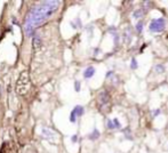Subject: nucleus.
Returning a JSON list of instances; mask_svg holds the SVG:
<instances>
[{
    "mask_svg": "<svg viewBox=\"0 0 168 153\" xmlns=\"http://www.w3.org/2000/svg\"><path fill=\"white\" fill-rule=\"evenodd\" d=\"M58 7H60V1H55V0L42 1L41 3L34 6L29 12L24 22V31L27 35H31L35 30V28H38L48 18H50L53 14L58 9Z\"/></svg>",
    "mask_w": 168,
    "mask_h": 153,
    "instance_id": "nucleus-1",
    "label": "nucleus"
},
{
    "mask_svg": "<svg viewBox=\"0 0 168 153\" xmlns=\"http://www.w3.org/2000/svg\"><path fill=\"white\" fill-rule=\"evenodd\" d=\"M166 28V21L165 18H157V20H152L149 29L152 32H161L165 30Z\"/></svg>",
    "mask_w": 168,
    "mask_h": 153,
    "instance_id": "nucleus-2",
    "label": "nucleus"
},
{
    "mask_svg": "<svg viewBox=\"0 0 168 153\" xmlns=\"http://www.w3.org/2000/svg\"><path fill=\"white\" fill-rule=\"evenodd\" d=\"M97 101H99V103H100V106L109 104V102H110V94L107 92H105V90H103V92H101L99 94Z\"/></svg>",
    "mask_w": 168,
    "mask_h": 153,
    "instance_id": "nucleus-3",
    "label": "nucleus"
},
{
    "mask_svg": "<svg viewBox=\"0 0 168 153\" xmlns=\"http://www.w3.org/2000/svg\"><path fill=\"white\" fill-rule=\"evenodd\" d=\"M71 112H73L75 117H81V116L85 113V109H84L81 105H77V106H74V109H73Z\"/></svg>",
    "mask_w": 168,
    "mask_h": 153,
    "instance_id": "nucleus-4",
    "label": "nucleus"
},
{
    "mask_svg": "<svg viewBox=\"0 0 168 153\" xmlns=\"http://www.w3.org/2000/svg\"><path fill=\"white\" fill-rule=\"evenodd\" d=\"M94 74H95V69H94L93 66H89V67H87V69L85 70V72H84V77H85L86 79H89V78H92Z\"/></svg>",
    "mask_w": 168,
    "mask_h": 153,
    "instance_id": "nucleus-5",
    "label": "nucleus"
},
{
    "mask_svg": "<svg viewBox=\"0 0 168 153\" xmlns=\"http://www.w3.org/2000/svg\"><path fill=\"white\" fill-rule=\"evenodd\" d=\"M89 137V139H92V141H95V139H97L99 137H100V131L97 130V129H94L93 130V133L88 136Z\"/></svg>",
    "mask_w": 168,
    "mask_h": 153,
    "instance_id": "nucleus-6",
    "label": "nucleus"
},
{
    "mask_svg": "<svg viewBox=\"0 0 168 153\" xmlns=\"http://www.w3.org/2000/svg\"><path fill=\"white\" fill-rule=\"evenodd\" d=\"M144 14H145V12H144L143 9H137V10H135L134 12L133 17H134V18H139V17H142Z\"/></svg>",
    "mask_w": 168,
    "mask_h": 153,
    "instance_id": "nucleus-7",
    "label": "nucleus"
},
{
    "mask_svg": "<svg viewBox=\"0 0 168 153\" xmlns=\"http://www.w3.org/2000/svg\"><path fill=\"white\" fill-rule=\"evenodd\" d=\"M42 134H44V136H45L47 139H49L52 136H54V133H52L49 129H46V128L42 129Z\"/></svg>",
    "mask_w": 168,
    "mask_h": 153,
    "instance_id": "nucleus-8",
    "label": "nucleus"
},
{
    "mask_svg": "<svg viewBox=\"0 0 168 153\" xmlns=\"http://www.w3.org/2000/svg\"><path fill=\"white\" fill-rule=\"evenodd\" d=\"M40 44H41V39H40V37H39V35H34V39H33L34 48H37V46L39 47V46H40Z\"/></svg>",
    "mask_w": 168,
    "mask_h": 153,
    "instance_id": "nucleus-9",
    "label": "nucleus"
},
{
    "mask_svg": "<svg viewBox=\"0 0 168 153\" xmlns=\"http://www.w3.org/2000/svg\"><path fill=\"white\" fill-rule=\"evenodd\" d=\"M156 72H157V73H164V72H165V66L161 65V64L157 65V66H156Z\"/></svg>",
    "mask_w": 168,
    "mask_h": 153,
    "instance_id": "nucleus-10",
    "label": "nucleus"
},
{
    "mask_svg": "<svg viewBox=\"0 0 168 153\" xmlns=\"http://www.w3.org/2000/svg\"><path fill=\"white\" fill-rule=\"evenodd\" d=\"M112 123H113V127H114V128H120V127H121V124H120V122H119L118 119H113V120H112Z\"/></svg>",
    "mask_w": 168,
    "mask_h": 153,
    "instance_id": "nucleus-11",
    "label": "nucleus"
},
{
    "mask_svg": "<svg viewBox=\"0 0 168 153\" xmlns=\"http://www.w3.org/2000/svg\"><path fill=\"white\" fill-rule=\"evenodd\" d=\"M136 30H137L138 33L142 32V30H143V23H142V22H138V23H137V25H136Z\"/></svg>",
    "mask_w": 168,
    "mask_h": 153,
    "instance_id": "nucleus-12",
    "label": "nucleus"
},
{
    "mask_svg": "<svg viewBox=\"0 0 168 153\" xmlns=\"http://www.w3.org/2000/svg\"><path fill=\"white\" fill-rule=\"evenodd\" d=\"M74 90L75 92H80V82L78 80L74 81Z\"/></svg>",
    "mask_w": 168,
    "mask_h": 153,
    "instance_id": "nucleus-13",
    "label": "nucleus"
},
{
    "mask_svg": "<svg viewBox=\"0 0 168 153\" xmlns=\"http://www.w3.org/2000/svg\"><path fill=\"white\" fill-rule=\"evenodd\" d=\"M131 67H132L133 70L137 69V62H136V60H135V58H133V60H132V64H131Z\"/></svg>",
    "mask_w": 168,
    "mask_h": 153,
    "instance_id": "nucleus-14",
    "label": "nucleus"
},
{
    "mask_svg": "<svg viewBox=\"0 0 168 153\" xmlns=\"http://www.w3.org/2000/svg\"><path fill=\"white\" fill-rule=\"evenodd\" d=\"M75 120H77V117L74 116L73 112H71V114H70V121L71 122H75Z\"/></svg>",
    "mask_w": 168,
    "mask_h": 153,
    "instance_id": "nucleus-15",
    "label": "nucleus"
},
{
    "mask_svg": "<svg viewBox=\"0 0 168 153\" xmlns=\"http://www.w3.org/2000/svg\"><path fill=\"white\" fill-rule=\"evenodd\" d=\"M107 128H110V129H113L114 127H113V123L111 120H107Z\"/></svg>",
    "mask_w": 168,
    "mask_h": 153,
    "instance_id": "nucleus-16",
    "label": "nucleus"
},
{
    "mask_svg": "<svg viewBox=\"0 0 168 153\" xmlns=\"http://www.w3.org/2000/svg\"><path fill=\"white\" fill-rule=\"evenodd\" d=\"M71 141H72L73 143H75V142L78 141V136H77V135H73V136L71 137Z\"/></svg>",
    "mask_w": 168,
    "mask_h": 153,
    "instance_id": "nucleus-17",
    "label": "nucleus"
},
{
    "mask_svg": "<svg viewBox=\"0 0 168 153\" xmlns=\"http://www.w3.org/2000/svg\"><path fill=\"white\" fill-rule=\"evenodd\" d=\"M159 112H160V111H159V110H156V111H154V113H153V114H154V116H153V117H157V116H158V114H159Z\"/></svg>",
    "mask_w": 168,
    "mask_h": 153,
    "instance_id": "nucleus-18",
    "label": "nucleus"
}]
</instances>
